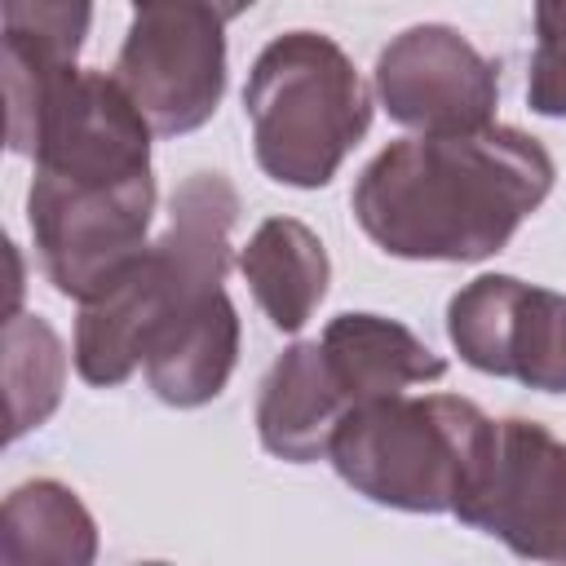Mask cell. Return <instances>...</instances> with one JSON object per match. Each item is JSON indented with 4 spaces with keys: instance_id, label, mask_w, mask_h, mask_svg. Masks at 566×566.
Here are the masks:
<instances>
[{
    "instance_id": "obj_1",
    "label": "cell",
    "mask_w": 566,
    "mask_h": 566,
    "mask_svg": "<svg viewBox=\"0 0 566 566\" xmlns=\"http://www.w3.org/2000/svg\"><path fill=\"white\" fill-rule=\"evenodd\" d=\"M553 177V155L522 128L420 133L363 168L354 217L389 256L486 261L548 199Z\"/></svg>"
},
{
    "instance_id": "obj_2",
    "label": "cell",
    "mask_w": 566,
    "mask_h": 566,
    "mask_svg": "<svg viewBox=\"0 0 566 566\" xmlns=\"http://www.w3.org/2000/svg\"><path fill=\"white\" fill-rule=\"evenodd\" d=\"M239 195L226 172H190L168 208V230L93 301L75 327V371L88 385H124L146 349L226 292Z\"/></svg>"
},
{
    "instance_id": "obj_3",
    "label": "cell",
    "mask_w": 566,
    "mask_h": 566,
    "mask_svg": "<svg viewBox=\"0 0 566 566\" xmlns=\"http://www.w3.org/2000/svg\"><path fill=\"white\" fill-rule=\"evenodd\" d=\"M252 150L270 181L314 190L336 177L371 124V93L345 49L318 31L270 40L243 84Z\"/></svg>"
},
{
    "instance_id": "obj_4",
    "label": "cell",
    "mask_w": 566,
    "mask_h": 566,
    "mask_svg": "<svg viewBox=\"0 0 566 566\" xmlns=\"http://www.w3.org/2000/svg\"><path fill=\"white\" fill-rule=\"evenodd\" d=\"M495 420L460 394H389L358 402L336 438L332 464L340 482L385 509L451 513L478 464L486 460Z\"/></svg>"
},
{
    "instance_id": "obj_5",
    "label": "cell",
    "mask_w": 566,
    "mask_h": 566,
    "mask_svg": "<svg viewBox=\"0 0 566 566\" xmlns=\"http://www.w3.org/2000/svg\"><path fill=\"white\" fill-rule=\"evenodd\" d=\"M40 265L62 296H102L142 252L155 217V177L75 181L35 172L27 195Z\"/></svg>"
},
{
    "instance_id": "obj_6",
    "label": "cell",
    "mask_w": 566,
    "mask_h": 566,
    "mask_svg": "<svg viewBox=\"0 0 566 566\" xmlns=\"http://www.w3.org/2000/svg\"><path fill=\"white\" fill-rule=\"evenodd\" d=\"M221 27L226 18L195 0H159L137 9L115 62V80L128 88L155 133L177 137L212 119L226 93Z\"/></svg>"
},
{
    "instance_id": "obj_7",
    "label": "cell",
    "mask_w": 566,
    "mask_h": 566,
    "mask_svg": "<svg viewBox=\"0 0 566 566\" xmlns=\"http://www.w3.org/2000/svg\"><path fill=\"white\" fill-rule=\"evenodd\" d=\"M451 513L517 557L566 562V442L522 416L495 420L491 451Z\"/></svg>"
},
{
    "instance_id": "obj_8",
    "label": "cell",
    "mask_w": 566,
    "mask_h": 566,
    "mask_svg": "<svg viewBox=\"0 0 566 566\" xmlns=\"http://www.w3.org/2000/svg\"><path fill=\"white\" fill-rule=\"evenodd\" d=\"M447 336L486 376H513L544 394H566V296L513 274H482L447 305Z\"/></svg>"
},
{
    "instance_id": "obj_9",
    "label": "cell",
    "mask_w": 566,
    "mask_h": 566,
    "mask_svg": "<svg viewBox=\"0 0 566 566\" xmlns=\"http://www.w3.org/2000/svg\"><path fill=\"white\" fill-rule=\"evenodd\" d=\"M376 97L402 128L469 133L495 115L500 66L482 57L455 27L420 22L380 49Z\"/></svg>"
},
{
    "instance_id": "obj_10",
    "label": "cell",
    "mask_w": 566,
    "mask_h": 566,
    "mask_svg": "<svg viewBox=\"0 0 566 566\" xmlns=\"http://www.w3.org/2000/svg\"><path fill=\"white\" fill-rule=\"evenodd\" d=\"M349 398L323 354L318 340H296L274 358L256 398V433L261 447L287 464H310L332 451L340 420L349 416Z\"/></svg>"
},
{
    "instance_id": "obj_11",
    "label": "cell",
    "mask_w": 566,
    "mask_h": 566,
    "mask_svg": "<svg viewBox=\"0 0 566 566\" xmlns=\"http://www.w3.org/2000/svg\"><path fill=\"white\" fill-rule=\"evenodd\" d=\"M349 407L438 380L447 363L402 323L380 314H336L318 336Z\"/></svg>"
},
{
    "instance_id": "obj_12",
    "label": "cell",
    "mask_w": 566,
    "mask_h": 566,
    "mask_svg": "<svg viewBox=\"0 0 566 566\" xmlns=\"http://www.w3.org/2000/svg\"><path fill=\"white\" fill-rule=\"evenodd\" d=\"M239 270L279 332H301L323 305L332 279L323 239L292 217L261 221L248 248L239 252Z\"/></svg>"
},
{
    "instance_id": "obj_13",
    "label": "cell",
    "mask_w": 566,
    "mask_h": 566,
    "mask_svg": "<svg viewBox=\"0 0 566 566\" xmlns=\"http://www.w3.org/2000/svg\"><path fill=\"white\" fill-rule=\"evenodd\" d=\"M239 358V314L226 292H217L203 310L168 327L142 358L155 398L168 407H203L212 402Z\"/></svg>"
},
{
    "instance_id": "obj_14",
    "label": "cell",
    "mask_w": 566,
    "mask_h": 566,
    "mask_svg": "<svg viewBox=\"0 0 566 566\" xmlns=\"http://www.w3.org/2000/svg\"><path fill=\"white\" fill-rule=\"evenodd\" d=\"M97 557V526L80 495L53 478L9 491L0 513L4 566H84Z\"/></svg>"
},
{
    "instance_id": "obj_15",
    "label": "cell",
    "mask_w": 566,
    "mask_h": 566,
    "mask_svg": "<svg viewBox=\"0 0 566 566\" xmlns=\"http://www.w3.org/2000/svg\"><path fill=\"white\" fill-rule=\"evenodd\" d=\"M66 354L57 332L40 314H9L4 323V389H9V442L40 429L62 402Z\"/></svg>"
},
{
    "instance_id": "obj_16",
    "label": "cell",
    "mask_w": 566,
    "mask_h": 566,
    "mask_svg": "<svg viewBox=\"0 0 566 566\" xmlns=\"http://www.w3.org/2000/svg\"><path fill=\"white\" fill-rule=\"evenodd\" d=\"M526 102L535 115L566 119V0H535V53Z\"/></svg>"
},
{
    "instance_id": "obj_17",
    "label": "cell",
    "mask_w": 566,
    "mask_h": 566,
    "mask_svg": "<svg viewBox=\"0 0 566 566\" xmlns=\"http://www.w3.org/2000/svg\"><path fill=\"white\" fill-rule=\"evenodd\" d=\"M0 9L4 35H27L62 57L80 53L93 18V0H0Z\"/></svg>"
},
{
    "instance_id": "obj_18",
    "label": "cell",
    "mask_w": 566,
    "mask_h": 566,
    "mask_svg": "<svg viewBox=\"0 0 566 566\" xmlns=\"http://www.w3.org/2000/svg\"><path fill=\"white\" fill-rule=\"evenodd\" d=\"M142 4H159V0H133V9H142ZM195 4H212V9H217V13L226 18V22H230V18L248 13V9L256 4V0H195Z\"/></svg>"
}]
</instances>
